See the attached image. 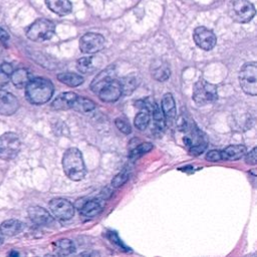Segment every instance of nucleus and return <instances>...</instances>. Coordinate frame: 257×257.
Returning <instances> with one entry per match:
<instances>
[{
  "mask_svg": "<svg viewBox=\"0 0 257 257\" xmlns=\"http://www.w3.org/2000/svg\"><path fill=\"white\" fill-rule=\"evenodd\" d=\"M24 89L27 101L36 106L47 104L54 93L53 83L46 78L31 80Z\"/></svg>",
  "mask_w": 257,
  "mask_h": 257,
  "instance_id": "1",
  "label": "nucleus"
},
{
  "mask_svg": "<svg viewBox=\"0 0 257 257\" xmlns=\"http://www.w3.org/2000/svg\"><path fill=\"white\" fill-rule=\"evenodd\" d=\"M63 168L65 175L73 181H81L87 175L82 154L77 148H69L64 152Z\"/></svg>",
  "mask_w": 257,
  "mask_h": 257,
  "instance_id": "2",
  "label": "nucleus"
},
{
  "mask_svg": "<svg viewBox=\"0 0 257 257\" xmlns=\"http://www.w3.org/2000/svg\"><path fill=\"white\" fill-rule=\"evenodd\" d=\"M218 97L217 87L207 80L200 79L193 88V99L198 106H205L214 103Z\"/></svg>",
  "mask_w": 257,
  "mask_h": 257,
  "instance_id": "3",
  "label": "nucleus"
},
{
  "mask_svg": "<svg viewBox=\"0 0 257 257\" xmlns=\"http://www.w3.org/2000/svg\"><path fill=\"white\" fill-rule=\"evenodd\" d=\"M255 7L249 0H231L228 4L230 17L239 23H247L255 16Z\"/></svg>",
  "mask_w": 257,
  "mask_h": 257,
  "instance_id": "4",
  "label": "nucleus"
},
{
  "mask_svg": "<svg viewBox=\"0 0 257 257\" xmlns=\"http://www.w3.org/2000/svg\"><path fill=\"white\" fill-rule=\"evenodd\" d=\"M55 31V25L52 21L48 19H37L35 20L26 32L28 39L36 42H41L50 39Z\"/></svg>",
  "mask_w": 257,
  "mask_h": 257,
  "instance_id": "5",
  "label": "nucleus"
},
{
  "mask_svg": "<svg viewBox=\"0 0 257 257\" xmlns=\"http://www.w3.org/2000/svg\"><path fill=\"white\" fill-rule=\"evenodd\" d=\"M257 65L255 62L247 63L239 71V82L241 89L249 96L257 95Z\"/></svg>",
  "mask_w": 257,
  "mask_h": 257,
  "instance_id": "6",
  "label": "nucleus"
},
{
  "mask_svg": "<svg viewBox=\"0 0 257 257\" xmlns=\"http://www.w3.org/2000/svg\"><path fill=\"white\" fill-rule=\"evenodd\" d=\"M20 139L16 133H5L0 136V159L9 161L16 158L20 151Z\"/></svg>",
  "mask_w": 257,
  "mask_h": 257,
  "instance_id": "7",
  "label": "nucleus"
},
{
  "mask_svg": "<svg viewBox=\"0 0 257 257\" xmlns=\"http://www.w3.org/2000/svg\"><path fill=\"white\" fill-rule=\"evenodd\" d=\"M52 215L59 220L67 221L75 215V206L64 198H54L49 202Z\"/></svg>",
  "mask_w": 257,
  "mask_h": 257,
  "instance_id": "8",
  "label": "nucleus"
},
{
  "mask_svg": "<svg viewBox=\"0 0 257 257\" xmlns=\"http://www.w3.org/2000/svg\"><path fill=\"white\" fill-rule=\"evenodd\" d=\"M106 45L105 37L99 33L89 32L81 36L80 40V49L85 54H95L101 51Z\"/></svg>",
  "mask_w": 257,
  "mask_h": 257,
  "instance_id": "9",
  "label": "nucleus"
},
{
  "mask_svg": "<svg viewBox=\"0 0 257 257\" xmlns=\"http://www.w3.org/2000/svg\"><path fill=\"white\" fill-rule=\"evenodd\" d=\"M184 144L193 156L201 155L207 148V141L197 128H191L190 134L184 138Z\"/></svg>",
  "mask_w": 257,
  "mask_h": 257,
  "instance_id": "10",
  "label": "nucleus"
},
{
  "mask_svg": "<svg viewBox=\"0 0 257 257\" xmlns=\"http://www.w3.org/2000/svg\"><path fill=\"white\" fill-rule=\"evenodd\" d=\"M193 38L198 48L203 50H211L216 46L217 37L212 31L204 26L197 27L194 31Z\"/></svg>",
  "mask_w": 257,
  "mask_h": 257,
  "instance_id": "11",
  "label": "nucleus"
},
{
  "mask_svg": "<svg viewBox=\"0 0 257 257\" xmlns=\"http://www.w3.org/2000/svg\"><path fill=\"white\" fill-rule=\"evenodd\" d=\"M19 109L17 97L6 91L0 90V115L11 116Z\"/></svg>",
  "mask_w": 257,
  "mask_h": 257,
  "instance_id": "12",
  "label": "nucleus"
},
{
  "mask_svg": "<svg viewBox=\"0 0 257 257\" xmlns=\"http://www.w3.org/2000/svg\"><path fill=\"white\" fill-rule=\"evenodd\" d=\"M99 99L104 103L117 102L122 96V88L120 81L116 79L110 81L106 87H104L97 94Z\"/></svg>",
  "mask_w": 257,
  "mask_h": 257,
  "instance_id": "13",
  "label": "nucleus"
},
{
  "mask_svg": "<svg viewBox=\"0 0 257 257\" xmlns=\"http://www.w3.org/2000/svg\"><path fill=\"white\" fill-rule=\"evenodd\" d=\"M28 216L31 220L38 226H52L55 221L50 213L40 206H32L28 209Z\"/></svg>",
  "mask_w": 257,
  "mask_h": 257,
  "instance_id": "14",
  "label": "nucleus"
},
{
  "mask_svg": "<svg viewBox=\"0 0 257 257\" xmlns=\"http://www.w3.org/2000/svg\"><path fill=\"white\" fill-rule=\"evenodd\" d=\"M116 79V70L115 66H109L106 69L102 70L101 73H98L96 77L94 79V80L91 83V91L95 94H98L104 87L112 81V80Z\"/></svg>",
  "mask_w": 257,
  "mask_h": 257,
  "instance_id": "15",
  "label": "nucleus"
},
{
  "mask_svg": "<svg viewBox=\"0 0 257 257\" xmlns=\"http://www.w3.org/2000/svg\"><path fill=\"white\" fill-rule=\"evenodd\" d=\"M78 96H79L73 92L63 93L60 96H56V98L51 104V108L55 111H66L69 109H73Z\"/></svg>",
  "mask_w": 257,
  "mask_h": 257,
  "instance_id": "16",
  "label": "nucleus"
},
{
  "mask_svg": "<svg viewBox=\"0 0 257 257\" xmlns=\"http://www.w3.org/2000/svg\"><path fill=\"white\" fill-rule=\"evenodd\" d=\"M161 111L164 115L165 121L173 122L177 116L176 103L173 95L171 93H167L163 96L161 103Z\"/></svg>",
  "mask_w": 257,
  "mask_h": 257,
  "instance_id": "17",
  "label": "nucleus"
},
{
  "mask_svg": "<svg viewBox=\"0 0 257 257\" xmlns=\"http://www.w3.org/2000/svg\"><path fill=\"white\" fill-rule=\"evenodd\" d=\"M102 64V60L98 56H87L81 58L77 62V68L81 74H93L98 69Z\"/></svg>",
  "mask_w": 257,
  "mask_h": 257,
  "instance_id": "18",
  "label": "nucleus"
},
{
  "mask_svg": "<svg viewBox=\"0 0 257 257\" xmlns=\"http://www.w3.org/2000/svg\"><path fill=\"white\" fill-rule=\"evenodd\" d=\"M151 75L156 80L166 81L171 76L170 66L163 61H155L151 65Z\"/></svg>",
  "mask_w": 257,
  "mask_h": 257,
  "instance_id": "19",
  "label": "nucleus"
},
{
  "mask_svg": "<svg viewBox=\"0 0 257 257\" xmlns=\"http://www.w3.org/2000/svg\"><path fill=\"white\" fill-rule=\"evenodd\" d=\"M46 4L50 11L60 16H67L73 10V4L69 0H46Z\"/></svg>",
  "mask_w": 257,
  "mask_h": 257,
  "instance_id": "20",
  "label": "nucleus"
},
{
  "mask_svg": "<svg viewBox=\"0 0 257 257\" xmlns=\"http://www.w3.org/2000/svg\"><path fill=\"white\" fill-rule=\"evenodd\" d=\"M23 228L24 225L19 220L9 219L0 225V234L6 237L16 236L23 230Z\"/></svg>",
  "mask_w": 257,
  "mask_h": 257,
  "instance_id": "21",
  "label": "nucleus"
},
{
  "mask_svg": "<svg viewBox=\"0 0 257 257\" xmlns=\"http://www.w3.org/2000/svg\"><path fill=\"white\" fill-rule=\"evenodd\" d=\"M246 154V147L244 145H230L225 148L222 152V160L237 161Z\"/></svg>",
  "mask_w": 257,
  "mask_h": 257,
  "instance_id": "22",
  "label": "nucleus"
},
{
  "mask_svg": "<svg viewBox=\"0 0 257 257\" xmlns=\"http://www.w3.org/2000/svg\"><path fill=\"white\" fill-rule=\"evenodd\" d=\"M10 80L16 88L24 89L26 87V84L32 80V77L31 73L26 68H19L16 69V71H13L10 77Z\"/></svg>",
  "mask_w": 257,
  "mask_h": 257,
  "instance_id": "23",
  "label": "nucleus"
},
{
  "mask_svg": "<svg viewBox=\"0 0 257 257\" xmlns=\"http://www.w3.org/2000/svg\"><path fill=\"white\" fill-rule=\"evenodd\" d=\"M80 212L85 218H94L102 212V205L96 200H90L80 207Z\"/></svg>",
  "mask_w": 257,
  "mask_h": 257,
  "instance_id": "24",
  "label": "nucleus"
},
{
  "mask_svg": "<svg viewBox=\"0 0 257 257\" xmlns=\"http://www.w3.org/2000/svg\"><path fill=\"white\" fill-rule=\"evenodd\" d=\"M53 250L58 255L66 256L76 251V246L74 242L69 239H61L53 243Z\"/></svg>",
  "mask_w": 257,
  "mask_h": 257,
  "instance_id": "25",
  "label": "nucleus"
},
{
  "mask_svg": "<svg viewBox=\"0 0 257 257\" xmlns=\"http://www.w3.org/2000/svg\"><path fill=\"white\" fill-rule=\"evenodd\" d=\"M58 80L70 88L79 87V85H80L83 82V78L80 75L75 74V73H69V71H67V73L59 74Z\"/></svg>",
  "mask_w": 257,
  "mask_h": 257,
  "instance_id": "26",
  "label": "nucleus"
},
{
  "mask_svg": "<svg viewBox=\"0 0 257 257\" xmlns=\"http://www.w3.org/2000/svg\"><path fill=\"white\" fill-rule=\"evenodd\" d=\"M119 81L122 88V96L131 95L140 83V80H138L137 76H128L123 78Z\"/></svg>",
  "mask_w": 257,
  "mask_h": 257,
  "instance_id": "27",
  "label": "nucleus"
},
{
  "mask_svg": "<svg viewBox=\"0 0 257 257\" xmlns=\"http://www.w3.org/2000/svg\"><path fill=\"white\" fill-rule=\"evenodd\" d=\"M151 121L150 112L146 107H143L141 112L135 117V127L140 131H144L148 128Z\"/></svg>",
  "mask_w": 257,
  "mask_h": 257,
  "instance_id": "28",
  "label": "nucleus"
},
{
  "mask_svg": "<svg viewBox=\"0 0 257 257\" xmlns=\"http://www.w3.org/2000/svg\"><path fill=\"white\" fill-rule=\"evenodd\" d=\"M73 109L80 112H89L96 109V103L93 102L90 98L83 97V96H78Z\"/></svg>",
  "mask_w": 257,
  "mask_h": 257,
  "instance_id": "29",
  "label": "nucleus"
},
{
  "mask_svg": "<svg viewBox=\"0 0 257 257\" xmlns=\"http://www.w3.org/2000/svg\"><path fill=\"white\" fill-rule=\"evenodd\" d=\"M13 73V66L8 63H3L0 64V89L8 83L10 77Z\"/></svg>",
  "mask_w": 257,
  "mask_h": 257,
  "instance_id": "30",
  "label": "nucleus"
},
{
  "mask_svg": "<svg viewBox=\"0 0 257 257\" xmlns=\"http://www.w3.org/2000/svg\"><path fill=\"white\" fill-rule=\"evenodd\" d=\"M153 149V145L151 143H143V144L139 145L138 147H136L130 154V159L132 160H136L139 159L140 157L144 156L145 154H147L148 152H150Z\"/></svg>",
  "mask_w": 257,
  "mask_h": 257,
  "instance_id": "31",
  "label": "nucleus"
},
{
  "mask_svg": "<svg viewBox=\"0 0 257 257\" xmlns=\"http://www.w3.org/2000/svg\"><path fill=\"white\" fill-rule=\"evenodd\" d=\"M128 178H130V174H128L127 170H124L113 177V179L112 180V186L113 188H120L128 182Z\"/></svg>",
  "mask_w": 257,
  "mask_h": 257,
  "instance_id": "32",
  "label": "nucleus"
},
{
  "mask_svg": "<svg viewBox=\"0 0 257 257\" xmlns=\"http://www.w3.org/2000/svg\"><path fill=\"white\" fill-rule=\"evenodd\" d=\"M115 124H116V127L119 128V131H121L123 134L128 135V134L132 133V128H131L130 124L126 122L125 120L118 118V119H116Z\"/></svg>",
  "mask_w": 257,
  "mask_h": 257,
  "instance_id": "33",
  "label": "nucleus"
},
{
  "mask_svg": "<svg viewBox=\"0 0 257 257\" xmlns=\"http://www.w3.org/2000/svg\"><path fill=\"white\" fill-rule=\"evenodd\" d=\"M205 159L208 162H220L222 160L221 151L218 150H211L206 154Z\"/></svg>",
  "mask_w": 257,
  "mask_h": 257,
  "instance_id": "34",
  "label": "nucleus"
},
{
  "mask_svg": "<svg viewBox=\"0 0 257 257\" xmlns=\"http://www.w3.org/2000/svg\"><path fill=\"white\" fill-rule=\"evenodd\" d=\"M246 155V154H245ZM245 162L248 165H256L257 163V158H256V148H253L249 153H247L245 157Z\"/></svg>",
  "mask_w": 257,
  "mask_h": 257,
  "instance_id": "35",
  "label": "nucleus"
},
{
  "mask_svg": "<svg viewBox=\"0 0 257 257\" xmlns=\"http://www.w3.org/2000/svg\"><path fill=\"white\" fill-rule=\"evenodd\" d=\"M8 39H9V34L3 30V28L0 27V41L4 44V42L8 41Z\"/></svg>",
  "mask_w": 257,
  "mask_h": 257,
  "instance_id": "36",
  "label": "nucleus"
},
{
  "mask_svg": "<svg viewBox=\"0 0 257 257\" xmlns=\"http://www.w3.org/2000/svg\"><path fill=\"white\" fill-rule=\"evenodd\" d=\"M1 243H2V238L0 237V244H1Z\"/></svg>",
  "mask_w": 257,
  "mask_h": 257,
  "instance_id": "37",
  "label": "nucleus"
}]
</instances>
